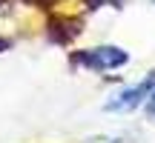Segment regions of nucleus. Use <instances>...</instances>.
Returning a JSON list of instances; mask_svg holds the SVG:
<instances>
[{
  "label": "nucleus",
  "mask_w": 155,
  "mask_h": 143,
  "mask_svg": "<svg viewBox=\"0 0 155 143\" xmlns=\"http://www.w3.org/2000/svg\"><path fill=\"white\" fill-rule=\"evenodd\" d=\"M129 60V55L118 46H98V49H86L81 55H75V63L92 69V72H109V69H121Z\"/></svg>",
  "instance_id": "nucleus-1"
},
{
  "label": "nucleus",
  "mask_w": 155,
  "mask_h": 143,
  "mask_svg": "<svg viewBox=\"0 0 155 143\" xmlns=\"http://www.w3.org/2000/svg\"><path fill=\"white\" fill-rule=\"evenodd\" d=\"M152 80H155V75L147 77L138 86H129V89H124V92H118L115 97L106 103V112H132V109H138L141 103H147V94H150V89H152Z\"/></svg>",
  "instance_id": "nucleus-2"
},
{
  "label": "nucleus",
  "mask_w": 155,
  "mask_h": 143,
  "mask_svg": "<svg viewBox=\"0 0 155 143\" xmlns=\"http://www.w3.org/2000/svg\"><path fill=\"white\" fill-rule=\"evenodd\" d=\"M147 112H150V117H155V80H152L150 94H147Z\"/></svg>",
  "instance_id": "nucleus-3"
},
{
  "label": "nucleus",
  "mask_w": 155,
  "mask_h": 143,
  "mask_svg": "<svg viewBox=\"0 0 155 143\" xmlns=\"http://www.w3.org/2000/svg\"><path fill=\"white\" fill-rule=\"evenodd\" d=\"M3 49H9V40H0V52Z\"/></svg>",
  "instance_id": "nucleus-4"
}]
</instances>
